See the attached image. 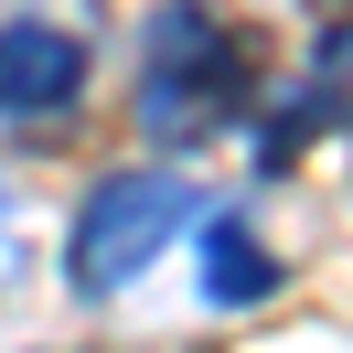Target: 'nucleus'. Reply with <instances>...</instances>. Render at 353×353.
<instances>
[{"label": "nucleus", "mask_w": 353, "mask_h": 353, "mask_svg": "<svg viewBox=\"0 0 353 353\" xmlns=\"http://www.w3.org/2000/svg\"><path fill=\"white\" fill-rule=\"evenodd\" d=\"M225 118H246V43L203 0L150 11V43H139V129L150 139H214Z\"/></svg>", "instance_id": "f257e3e1"}, {"label": "nucleus", "mask_w": 353, "mask_h": 353, "mask_svg": "<svg viewBox=\"0 0 353 353\" xmlns=\"http://www.w3.org/2000/svg\"><path fill=\"white\" fill-rule=\"evenodd\" d=\"M182 225H193V182L182 172H108L86 193V214H75V236H65V279L86 300H118Z\"/></svg>", "instance_id": "f03ea898"}, {"label": "nucleus", "mask_w": 353, "mask_h": 353, "mask_svg": "<svg viewBox=\"0 0 353 353\" xmlns=\"http://www.w3.org/2000/svg\"><path fill=\"white\" fill-rule=\"evenodd\" d=\"M86 97V43L54 32L43 11L0 22V118H65Z\"/></svg>", "instance_id": "7ed1b4c3"}, {"label": "nucleus", "mask_w": 353, "mask_h": 353, "mask_svg": "<svg viewBox=\"0 0 353 353\" xmlns=\"http://www.w3.org/2000/svg\"><path fill=\"white\" fill-rule=\"evenodd\" d=\"M268 289H279V246H268L246 214H214L203 225V300L214 310H257Z\"/></svg>", "instance_id": "20e7f679"}, {"label": "nucleus", "mask_w": 353, "mask_h": 353, "mask_svg": "<svg viewBox=\"0 0 353 353\" xmlns=\"http://www.w3.org/2000/svg\"><path fill=\"white\" fill-rule=\"evenodd\" d=\"M343 108H353V22H332V32H321V54H310V86H300V108H289L279 129H268V161H279V150H289L300 129L343 118Z\"/></svg>", "instance_id": "39448f33"}]
</instances>
